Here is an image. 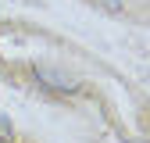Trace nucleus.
<instances>
[{"label": "nucleus", "instance_id": "3", "mask_svg": "<svg viewBox=\"0 0 150 143\" xmlns=\"http://www.w3.org/2000/svg\"><path fill=\"white\" fill-rule=\"evenodd\" d=\"M107 4V11H122V0H104Z\"/></svg>", "mask_w": 150, "mask_h": 143}, {"label": "nucleus", "instance_id": "2", "mask_svg": "<svg viewBox=\"0 0 150 143\" xmlns=\"http://www.w3.org/2000/svg\"><path fill=\"white\" fill-rule=\"evenodd\" d=\"M0 139H11V122L0 118Z\"/></svg>", "mask_w": 150, "mask_h": 143}, {"label": "nucleus", "instance_id": "1", "mask_svg": "<svg viewBox=\"0 0 150 143\" xmlns=\"http://www.w3.org/2000/svg\"><path fill=\"white\" fill-rule=\"evenodd\" d=\"M36 79L47 89H54V93H75V89H79V79H75L71 72L57 68V64H36Z\"/></svg>", "mask_w": 150, "mask_h": 143}]
</instances>
